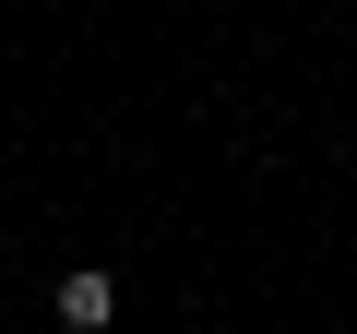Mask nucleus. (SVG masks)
<instances>
[{"label":"nucleus","mask_w":357,"mask_h":334,"mask_svg":"<svg viewBox=\"0 0 357 334\" xmlns=\"http://www.w3.org/2000/svg\"><path fill=\"white\" fill-rule=\"evenodd\" d=\"M60 322H72V334H107V322H119V275H96V263L60 275Z\"/></svg>","instance_id":"1"}]
</instances>
